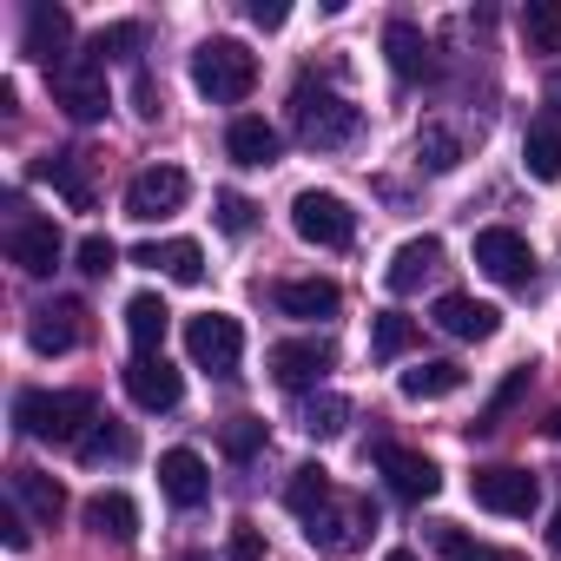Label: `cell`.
<instances>
[{
    "label": "cell",
    "mask_w": 561,
    "mask_h": 561,
    "mask_svg": "<svg viewBox=\"0 0 561 561\" xmlns=\"http://www.w3.org/2000/svg\"><path fill=\"white\" fill-rule=\"evenodd\" d=\"M14 423H21L34 443L80 449V443H87V430L100 423V403H93V390H21Z\"/></svg>",
    "instance_id": "6da1fadb"
},
{
    "label": "cell",
    "mask_w": 561,
    "mask_h": 561,
    "mask_svg": "<svg viewBox=\"0 0 561 561\" xmlns=\"http://www.w3.org/2000/svg\"><path fill=\"white\" fill-rule=\"evenodd\" d=\"M291 126H298L305 146L344 152V146L364 133V106H351L344 93H331V87H318V80H298V93H291Z\"/></svg>",
    "instance_id": "7a4b0ae2"
},
{
    "label": "cell",
    "mask_w": 561,
    "mask_h": 561,
    "mask_svg": "<svg viewBox=\"0 0 561 561\" xmlns=\"http://www.w3.org/2000/svg\"><path fill=\"white\" fill-rule=\"evenodd\" d=\"M192 87H198L211 106H238V100H251V87H257V54H251L244 41H205V47L192 54Z\"/></svg>",
    "instance_id": "3957f363"
},
{
    "label": "cell",
    "mask_w": 561,
    "mask_h": 561,
    "mask_svg": "<svg viewBox=\"0 0 561 561\" xmlns=\"http://www.w3.org/2000/svg\"><path fill=\"white\" fill-rule=\"evenodd\" d=\"M60 251H67L60 225H54V218H34L27 198L14 192V198H8V257H14L27 277H47V271L60 264Z\"/></svg>",
    "instance_id": "277c9868"
},
{
    "label": "cell",
    "mask_w": 561,
    "mask_h": 561,
    "mask_svg": "<svg viewBox=\"0 0 561 561\" xmlns=\"http://www.w3.org/2000/svg\"><path fill=\"white\" fill-rule=\"evenodd\" d=\"M370 528H377V502H370V495H331V502L305 522L311 548H324V554H351V548H364Z\"/></svg>",
    "instance_id": "5b68a950"
},
{
    "label": "cell",
    "mask_w": 561,
    "mask_h": 561,
    "mask_svg": "<svg viewBox=\"0 0 561 561\" xmlns=\"http://www.w3.org/2000/svg\"><path fill=\"white\" fill-rule=\"evenodd\" d=\"M291 231L318 251H344L357 238V211L337 198V192H298L291 198Z\"/></svg>",
    "instance_id": "8992f818"
},
{
    "label": "cell",
    "mask_w": 561,
    "mask_h": 561,
    "mask_svg": "<svg viewBox=\"0 0 561 561\" xmlns=\"http://www.w3.org/2000/svg\"><path fill=\"white\" fill-rule=\"evenodd\" d=\"M476 264H482V277H495V285H508V291L535 285V244L522 231H508V225H482L476 231Z\"/></svg>",
    "instance_id": "52a82bcc"
},
{
    "label": "cell",
    "mask_w": 561,
    "mask_h": 561,
    "mask_svg": "<svg viewBox=\"0 0 561 561\" xmlns=\"http://www.w3.org/2000/svg\"><path fill=\"white\" fill-rule=\"evenodd\" d=\"M469 495H476V508L508 515V522H528V515H535V502H541L535 476H528V469H515V462H489V469H476V476H469Z\"/></svg>",
    "instance_id": "ba28073f"
},
{
    "label": "cell",
    "mask_w": 561,
    "mask_h": 561,
    "mask_svg": "<svg viewBox=\"0 0 561 561\" xmlns=\"http://www.w3.org/2000/svg\"><path fill=\"white\" fill-rule=\"evenodd\" d=\"M54 100H60V113L67 119H80V126H93V119H106V60H93V54H80V60H67L60 73H54Z\"/></svg>",
    "instance_id": "9c48e42d"
},
{
    "label": "cell",
    "mask_w": 561,
    "mask_h": 561,
    "mask_svg": "<svg viewBox=\"0 0 561 561\" xmlns=\"http://www.w3.org/2000/svg\"><path fill=\"white\" fill-rule=\"evenodd\" d=\"M185 351H192V364H198V370H211V377H238L244 331H238V318L205 311V318H192V324H185Z\"/></svg>",
    "instance_id": "30bf717a"
},
{
    "label": "cell",
    "mask_w": 561,
    "mask_h": 561,
    "mask_svg": "<svg viewBox=\"0 0 561 561\" xmlns=\"http://www.w3.org/2000/svg\"><path fill=\"white\" fill-rule=\"evenodd\" d=\"M185 198H192V179H185L179 165H146V172H133V185H126V218L159 225V218H172Z\"/></svg>",
    "instance_id": "8fae6325"
},
{
    "label": "cell",
    "mask_w": 561,
    "mask_h": 561,
    "mask_svg": "<svg viewBox=\"0 0 561 561\" xmlns=\"http://www.w3.org/2000/svg\"><path fill=\"white\" fill-rule=\"evenodd\" d=\"M337 364V344L331 337H291V344H271V377L285 383V390H311L324 383Z\"/></svg>",
    "instance_id": "7c38bea8"
},
{
    "label": "cell",
    "mask_w": 561,
    "mask_h": 561,
    "mask_svg": "<svg viewBox=\"0 0 561 561\" xmlns=\"http://www.w3.org/2000/svg\"><path fill=\"white\" fill-rule=\"evenodd\" d=\"M73 14L67 8H54V0H41V8H27V34H21V54L27 60H41L47 73H60L73 54Z\"/></svg>",
    "instance_id": "4fadbf2b"
},
{
    "label": "cell",
    "mask_w": 561,
    "mask_h": 561,
    "mask_svg": "<svg viewBox=\"0 0 561 561\" xmlns=\"http://www.w3.org/2000/svg\"><path fill=\"white\" fill-rule=\"evenodd\" d=\"M377 469H383V482H390L403 502H430V495L443 489V469H436L423 449H403V443H377Z\"/></svg>",
    "instance_id": "5bb4252c"
},
{
    "label": "cell",
    "mask_w": 561,
    "mask_h": 561,
    "mask_svg": "<svg viewBox=\"0 0 561 561\" xmlns=\"http://www.w3.org/2000/svg\"><path fill=\"white\" fill-rule=\"evenodd\" d=\"M80 337H87V305H80V298H54V305H41L34 324H27V344H34L41 357H67Z\"/></svg>",
    "instance_id": "9a60e30c"
},
{
    "label": "cell",
    "mask_w": 561,
    "mask_h": 561,
    "mask_svg": "<svg viewBox=\"0 0 561 561\" xmlns=\"http://www.w3.org/2000/svg\"><path fill=\"white\" fill-rule=\"evenodd\" d=\"M430 324H436L443 337L482 344V337H495V331H502V311H495V305H482V298H469V291H449V298H436Z\"/></svg>",
    "instance_id": "2e32d148"
},
{
    "label": "cell",
    "mask_w": 561,
    "mask_h": 561,
    "mask_svg": "<svg viewBox=\"0 0 561 561\" xmlns=\"http://www.w3.org/2000/svg\"><path fill=\"white\" fill-rule=\"evenodd\" d=\"M34 179H47L73 211H93V205H100V185H93V159H87V152H47V159L34 165Z\"/></svg>",
    "instance_id": "e0dca14e"
},
{
    "label": "cell",
    "mask_w": 561,
    "mask_h": 561,
    "mask_svg": "<svg viewBox=\"0 0 561 561\" xmlns=\"http://www.w3.org/2000/svg\"><path fill=\"white\" fill-rule=\"evenodd\" d=\"M126 397L159 416V410H179L185 383H179V370H172L165 357H133V364H126Z\"/></svg>",
    "instance_id": "ac0fdd59"
},
{
    "label": "cell",
    "mask_w": 561,
    "mask_h": 561,
    "mask_svg": "<svg viewBox=\"0 0 561 561\" xmlns=\"http://www.w3.org/2000/svg\"><path fill=\"white\" fill-rule=\"evenodd\" d=\"M159 489H165L172 508H198V502L211 495L205 456H198V449H165V456H159Z\"/></svg>",
    "instance_id": "d6986e66"
},
{
    "label": "cell",
    "mask_w": 561,
    "mask_h": 561,
    "mask_svg": "<svg viewBox=\"0 0 561 561\" xmlns=\"http://www.w3.org/2000/svg\"><path fill=\"white\" fill-rule=\"evenodd\" d=\"M337 305H344V291L331 285V277H285V285H277V311H285V318H305V324L337 318Z\"/></svg>",
    "instance_id": "ffe728a7"
},
{
    "label": "cell",
    "mask_w": 561,
    "mask_h": 561,
    "mask_svg": "<svg viewBox=\"0 0 561 561\" xmlns=\"http://www.w3.org/2000/svg\"><path fill=\"white\" fill-rule=\"evenodd\" d=\"M225 152H231L238 165L264 172V165H277V152H285V139H277V126H271V119L244 113V119H231V133H225Z\"/></svg>",
    "instance_id": "44dd1931"
},
{
    "label": "cell",
    "mask_w": 561,
    "mask_h": 561,
    "mask_svg": "<svg viewBox=\"0 0 561 561\" xmlns=\"http://www.w3.org/2000/svg\"><path fill=\"white\" fill-rule=\"evenodd\" d=\"M87 528H93L100 541H113V548H126V541L139 535V502H133L126 489H100V495L87 502Z\"/></svg>",
    "instance_id": "7402d4cb"
},
{
    "label": "cell",
    "mask_w": 561,
    "mask_h": 561,
    "mask_svg": "<svg viewBox=\"0 0 561 561\" xmlns=\"http://www.w3.org/2000/svg\"><path fill=\"white\" fill-rule=\"evenodd\" d=\"M443 264V244L436 238H410V244H397L390 251V264H383V285L397 291V298H410L416 285H423V277Z\"/></svg>",
    "instance_id": "603a6c76"
},
{
    "label": "cell",
    "mask_w": 561,
    "mask_h": 561,
    "mask_svg": "<svg viewBox=\"0 0 561 561\" xmlns=\"http://www.w3.org/2000/svg\"><path fill=\"white\" fill-rule=\"evenodd\" d=\"M165 331H172V311H165V298H159V291L126 298V337H133V351H139V357H159V351H165Z\"/></svg>",
    "instance_id": "cb8c5ba5"
},
{
    "label": "cell",
    "mask_w": 561,
    "mask_h": 561,
    "mask_svg": "<svg viewBox=\"0 0 561 561\" xmlns=\"http://www.w3.org/2000/svg\"><path fill=\"white\" fill-rule=\"evenodd\" d=\"M133 264L165 271L172 285H198V277H205V251H198L192 238H172V244H139V251H133Z\"/></svg>",
    "instance_id": "d4e9b609"
},
{
    "label": "cell",
    "mask_w": 561,
    "mask_h": 561,
    "mask_svg": "<svg viewBox=\"0 0 561 561\" xmlns=\"http://www.w3.org/2000/svg\"><path fill=\"white\" fill-rule=\"evenodd\" d=\"M383 54H390V73L397 80H423L430 73V41H423L416 21H390L383 27Z\"/></svg>",
    "instance_id": "484cf974"
},
{
    "label": "cell",
    "mask_w": 561,
    "mask_h": 561,
    "mask_svg": "<svg viewBox=\"0 0 561 561\" xmlns=\"http://www.w3.org/2000/svg\"><path fill=\"white\" fill-rule=\"evenodd\" d=\"M14 502H21L34 522H47V528L67 515V489H60L47 469H14Z\"/></svg>",
    "instance_id": "4316f807"
},
{
    "label": "cell",
    "mask_w": 561,
    "mask_h": 561,
    "mask_svg": "<svg viewBox=\"0 0 561 561\" xmlns=\"http://www.w3.org/2000/svg\"><path fill=\"white\" fill-rule=\"evenodd\" d=\"M522 165H528V179H541V185L561 179V119H554V113L522 133Z\"/></svg>",
    "instance_id": "83f0119b"
},
{
    "label": "cell",
    "mask_w": 561,
    "mask_h": 561,
    "mask_svg": "<svg viewBox=\"0 0 561 561\" xmlns=\"http://www.w3.org/2000/svg\"><path fill=\"white\" fill-rule=\"evenodd\" d=\"M331 495H337V489H331V469H324V462H298L291 482H285V508H291L298 522H311Z\"/></svg>",
    "instance_id": "f1b7e54d"
},
{
    "label": "cell",
    "mask_w": 561,
    "mask_h": 561,
    "mask_svg": "<svg viewBox=\"0 0 561 561\" xmlns=\"http://www.w3.org/2000/svg\"><path fill=\"white\" fill-rule=\"evenodd\" d=\"M133 449H139V436H133L126 423H113V416H106V423H93V430H87L80 462H87V469H106V462H133Z\"/></svg>",
    "instance_id": "f546056e"
},
{
    "label": "cell",
    "mask_w": 561,
    "mask_h": 561,
    "mask_svg": "<svg viewBox=\"0 0 561 561\" xmlns=\"http://www.w3.org/2000/svg\"><path fill=\"white\" fill-rule=\"evenodd\" d=\"M397 383H403V397H410V403H436V397H456V390H462V364H443V357H436V364L403 370Z\"/></svg>",
    "instance_id": "4dcf8cb0"
},
{
    "label": "cell",
    "mask_w": 561,
    "mask_h": 561,
    "mask_svg": "<svg viewBox=\"0 0 561 561\" xmlns=\"http://www.w3.org/2000/svg\"><path fill=\"white\" fill-rule=\"evenodd\" d=\"M298 430H305V436H318V443H331V436H344V430H351V403H344V397H331V390H324V397H305V403H298Z\"/></svg>",
    "instance_id": "1f68e13d"
},
{
    "label": "cell",
    "mask_w": 561,
    "mask_h": 561,
    "mask_svg": "<svg viewBox=\"0 0 561 561\" xmlns=\"http://www.w3.org/2000/svg\"><path fill=\"white\" fill-rule=\"evenodd\" d=\"M522 41H528V54H561V0H528Z\"/></svg>",
    "instance_id": "d6a6232c"
},
{
    "label": "cell",
    "mask_w": 561,
    "mask_h": 561,
    "mask_svg": "<svg viewBox=\"0 0 561 561\" xmlns=\"http://www.w3.org/2000/svg\"><path fill=\"white\" fill-rule=\"evenodd\" d=\"M410 344H416V324H410L403 311H377V324H370V357H377V364H397V357H410Z\"/></svg>",
    "instance_id": "836d02e7"
},
{
    "label": "cell",
    "mask_w": 561,
    "mask_h": 561,
    "mask_svg": "<svg viewBox=\"0 0 561 561\" xmlns=\"http://www.w3.org/2000/svg\"><path fill=\"white\" fill-rule=\"evenodd\" d=\"M416 165H423V172H456V165H462V139L430 119V126L416 133Z\"/></svg>",
    "instance_id": "e575fe53"
},
{
    "label": "cell",
    "mask_w": 561,
    "mask_h": 561,
    "mask_svg": "<svg viewBox=\"0 0 561 561\" xmlns=\"http://www.w3.org/2000/svg\"><path fill=\"white\" fill-rule=\"evenodd\" d=\"M146 47V27H133V21H119V27H100L93 34V60H133Z\"/></svg>",
    "instance_id": "d590c367"
},
{
    "label": "cell",
    "mask_w": 561,
    "mask_h": 561,
    "mask_svg": "<svg viewBox=\"0 0 561 561\" xmlns=\"http://www.w3.org/2000/svg\"><path fill=\"white\" fill-rule=\"evenodd\" d=\"M211 205H218V211H211V218H218V231H225V238H244V231H251V225H257V205H251V198H244V192H218V198H211Z\"/></svg>",
    "instance_id": "8d00e7d4"
},
{
    "label": "cell",
    "mask_w": 561,
    "mask_h": 561,
    "mask_svg": "<svg viewBox=\"0 0 561 561\" xmlns=\"http://www.w3.org/2000/svg\"><path fill=\"white\" fill-rule=\"evenodd\" d=\"M522 390H528V364H515V370H508V377H502V390H495V397H489V410H482V416H476V430H495V423H502V416H508V410H515V403H522Z\"/></svg>",
    "instance_id": "74e56055"
},
{
    "label": "cell",
    "mask_w": 561,
    "mask_h": 561,
    "mask_svg": "<svg viewBox=\"0 0 561 561\" xmlns=\"http://www.w3.org/2000/svg\"><path fill=\"white\" fill-rule=\"evenodd\" d=\"M218 443H225V456H231V462H251V456L264 449V423H257V416H231Z\"/></svg>",
    "instance_id": "f35d334b"
},
{
    "label": "cell",
    "mask_w": 561,
    "mask_h": 561,
    "mask_svg": "<svg viewBox=\"0 0 561 561\" xmlns=\"http://www.w3.org/2000/svg\"><path fill=\"white\" fill-rule=\"evenodd\" d=\"M73 257H80V271H87V277H106V271L119 264V244H113L106 231H93V238H80V251H73Z\"/></svg>",
    "instance_id": "ab89813d"
},
{
    "label": "cell",
    "mask_w": 561,
    "mask_h": 561,
    "mask_svg": "<svg viewBox=\"0 0 561 561\" xmlns=\"http://www.w3.org/2000/svg\"><path fill=\"white\" fill-rule=\"evenodd\" d=\"M225 561H264V528L257 522H231V548Z\"/></svg>",
    "instance_id": "60d3db41"
},
{
    "label": "cell",
    "mask_w": 561,
    "mask_h": 561,
    "mask_svg": "<svg viewBox=\"0 0 561 561\" xmlns=\"http://www.w3.org/2000/svg\"><path fill=\"white\" fill-rule=\"evenodd\" d=\"M133 113H139V119H159V113H165V100H159L152 73H133Z\"/></svg>",
    "instance_id": "b9f144b4"
},
{
    "label": "cell",
    "mask_w": 561,
    "mask_h": 561,
    "mask_svg": "<svg viewBox=\"0 0 561 561\" xmlns=\"http://www.w3.org/2000/svg\"><path fill=\"white\" fill-rule=\"evenodd\" d=\"M244 14H251V27H264V34H277V27L291 21V8H285V0H251Z\"/></svg>",
    "instance_id": "7bdbcfd3"
},
{
    "label": "cell",
    "mask_w": 561,
    "mask_h": 561,
    "mask_svg": "<svg viewBox=\"0 0 561 561\" xmlns=\"http://www.w3.org/2000/svg\"><path fill=\"white\" fill-rule=\"evenodd\" d=\"M0 528H8V548H14V554L34 541V528H27V515H21V508H8V515H0Z\"/></svg>",
    "instance_id": "ee69618b"
},
{
    "label": "cell",
    "mask_w": 561,
    "mask_h": 561,
    "mask_svg": "<svg viewBox=\"0 0 561 561\" xmlns=\"http://www.w3.org/2000/svg\"><path fill=\"white\" fill-rule=\"evenodd\" d=\"M482 561H528L522 548H482Z\"/></svg>",
    "instance_id": "f6af8a7d"
},
{
    "label": "cell",
    "mask_w": 561,
    "mask_h": 561,
    "mask_svg": "<svg viewBox=\"0 0 561 561\" xmlns=\"http://www.w3.org/2000/svg\"><path fill=\"white\" fill-rule=\"evenodd\" d=\"M548 548H554V561H561V508H554V522H548Z\"/></svg>",
    "instance_id": "bcb514c9"
},
{
    "label": "cell",
    "mask_w": 561,
    "mask_h": 561,
    "mask_svg": "<svg viewBox=\"0 0 561 561\" xmlns=\"http://www.w3.org/2000/svg\"><path fill=\"white\" fill-rule=\"evenodd\" d=\"M383 561H423V554H416V548H390Z\"/></svg>",
    "instance_id": "7dc6e473"
},
{
    "label": "cell",
    "mask_w": 561,
    "mask_h": 561,
    "mask_svg": "<svg viewBox=\"0 0 561 561\" xmlns=\"http://www.w3.org/2000/svg\"><path fill=\"white\" fill-rule=\"evenodd\" d=\"M548 436H554V443H561V410H554V416H548Z\"/></svg>",
    "instance_id": "c3c4849f"
},
{
    "label": "cell",
    "mask_w": 561,
    "mask_h": 561,
    "mask_svg": "<svg viewBox=\"0 0 561 561\" xmlns=\"http://www.w3.org/2000/svg\"><path fill=\"white\" fill-rule=\"evenodd\" d=\"M185 561H205V554H185Z\"/></svg>",
    "instance_id": "681fc988"
}]
</instances>
